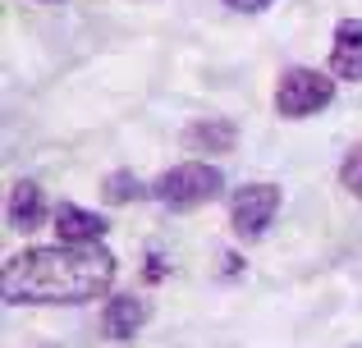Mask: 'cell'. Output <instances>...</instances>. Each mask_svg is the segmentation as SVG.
Listing matches in <instances>:
<instances>
[{
    "mask_svg": "<svg viewBox=\"0 0 362 348\" xmlns=\"http://www.w3.org/2000/svg\"><path fill=\"white\" fill-rule=\"evenodd\" d=\"M339 184H344L354 197H362V143L344 156V165H339Z\"/></svg>",
    "mask_w": 362,
    "mask_h": 348,
    "instance_id": "11",
    "label": "cell"
},
{
    "mask_svg": "<svg viewBox=\"0 0 362 348\" xmlns=\"http://www.w3.org/2000/svg\"><path fill=\"white\" fill-rule=\"evenodd\" d=\"M55 234H60V243H74V248H92V243H101L106 239V215H97V211H83V206H74V202H60L55 206Z\"/></svg>",
    "mask_w": 362,
    "mask_h": 348,
    "instance_id": "5",
    "label": "cell"
},
{
    "mask_svg": "<svg viewBox=\"0 0 362 348\" xmlns=\"http://www.w3.org/2000/svg\"><path fill=\"white\" fill-rule=\"evenodd\" d=\"M142 193H147V188H142V179L133 170H115L106 184H101V197H106L110 206H124V202H133V197H142Z\"/></svg>",
    "mask_w": 362,
    "mask_h": 348,
    "instance_id": "10",
    "label": "cell"
},
{
    "mask_svg": "<svg viewBox=\"0 0 362 348\" xmlns=\"http://www.w3.org/2000/svg\"><path fill=\"white\" fill-rule=\"evenodd\" d=\"M330 73L344 83H362V18H339L330 46Z\"/></svg>",
    "mask_w": 362,
    "mask_h": 348,
    "instance_id": "6",
    "label": "cell"
},
{
    "mask_svg": "<svg viewBox=\"0 0 362 348\" xmlns=\"http://www.w3.org/2000/svg\"><path fill=\"white\" fill-rule=\"evenodd\" d=\"M234 143H239L234 119H193L184 128V147L202 156H225V152H234Z\"/></svg>",
    "mask_w": 362,
    "mask_h": 348,
    "instance_id": "8",
    "label": "cell"
},
{
    "mask_svg": "<svg viewBox=\"0 0 362 348\" xmlns=\"http://www.w3.org/2000/svg\"><path fill=\"white\" fill-rule=\"evenodd\" d=\"M5 220H9V229H18V234L37 229V224L46 220V193H42V188L33 184V179H18V184L9 188Z\"/></svg>",
    "mask_w": 362,
    "mask_h": 348,
    "instance_id": "9",
    "label": "cell"
},
{
    "mask_svg": "<svg viewBox=\"0 0 362 348\" xmlns=\"http://www.w3.org/2000/svg\"><path fill=\"white\" fill-rule=\"evenodd\" d=\"M147 316H151V307L142 303V298H133V294H119V298H110L106 303V312H101V330H106V340H133V335L147 325Z\"/></svg>",
    "mask_w": 362,
    "mask_h": 348,
    "instance_id": "7",
    "label": "cell"
},
{
    "mask_svg": "<svg viewBox=\"0 0 362 348\" xmlns=\"http://www.w3.org/2000/svg\"><path fill=\"white\" fill-rule=\"evenodd\" d=\"M335 101V83L321 69H284L275 83V110L284 119H308Z\"/></svg>",
    "mask_w": 362,
    "mask_h": 348,
    "instance_id": "3",
    "label": "cell"
},
{
    "mask_svg": "<svg viewBox=\"0 0 362 348\" xmlns=\"http://www.w3.org/2000/svg\"><path fill=\"white\" fill-rule=\"evenodd\" d=\"M284 193L275 184H243L239 193L230 197V224L239 239H262L266 229H271L275 211H280Z\"/></svg>",
    "mask_w": 362,
    "mask_h": 348,
    "instance_id": "4",
    "label": "cell"
},
{
    "mask_svg": "<svg viewBox=\"0 0 362 348\" xmlns=\"http://www.w3.org/2000/svg\"><path fill=\"white\" fill-rule=\"evenodd\" d=\"M221 193H225V174L211 161H179L175 170H165L151 184V197L165 211H197V206L216 202Z\"/></svg>",
    "mask_w": 362,
    "mask_h": 348,
    "instance_id": "2",
    "label": "cell"
},
{
    "mask_svg": "<svg viewBox=\"0 0 362 348\" xmlns=\"http://www.w3.org/2000/svg\"><path fill=\"white\" fill-rule=\"evenodd\" d=\"M115 284V252L92 243H55V248H28L5 261V303H92Z\"/></svg>",
    "mask_w": 362,
    "mask_h": 348,
    "instance_id": "1",
    "label": "cell"
},
{
    "mask_svg": "<svg viewBox=\"0 0 362 348\" xmlns=\"http://www.w3.org/2000/svg\"><path fill=\"white\" fill-rule=\"evenodd\" d=\"M230 9H239V14H262V9H271L275 0H225Z\"/></svg>",
    "mask_w": 362,
    "mask_h": 348,
    "instance_id": "12",
    "label": "cell"
}]
</instances>
